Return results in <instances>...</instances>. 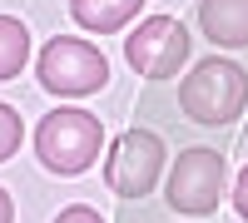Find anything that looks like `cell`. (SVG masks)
I'll list each match as a JSON object with an SVG mask.
<instances>
[{
	"mask_svg": "<svg viewBox=\"0 0 248 223\" xmlns=\"http://www.w3.org/2000/svg\"><path fill=\"white\" fill-rule=\"evenodd\" d=\"M124 59H129L134 74H144V79H169V74H179L184 59H189V30H184L174 15H149V20H139L129 30Z\"/></svg>",
	"mask_w": 248,
	"mask_h": 223,
	"instance_id": "obj_5",
	"label": "cell"
},
{
	"mask_svg": "<svg viewBox=\"0 0 248 223\" xmlns=\"http://www.w3.org/2000/svg\"><path fill=\"white\" fill-rule=\"evenodd\" d=\"M55 223H105L94 208H85V204H70V208H60L55 213Z\"/></svg>",
	"mask_w": 248,
	"mask_h": 223,
	"instance_id": "obj_11",
	"label": "cell"
},
{
	"mask_svg": "<svg viewBox=\"0 0 248 223\" xmlns=\"http://www.w3.org/2000/svg\"><path fill=\"white\" fill-rule=\"evenodd\" d=\"M20 134H25V124H20V114L10 104H0V159H10L20 149Z\"/></svg>",
	"mask_w": 248,
	"mask_h": 223,
	"instance_id": "obj_10",
	"label": "cell"
},
{
	"mask_svg": "<svg viewBox=\"0 0 248 223\" xmlns=\"http://www.w3.org/2000/svg\"><path fill=\"white\" fill-rule=\"evenodd\" d=\"M223 189H229V164H223V154L209 149V144L184 149V154L174 159V169H169V184H164L169 204H174L179 213H189V218L214 213L218 198H223Z\"/></svg>",
	"mask_w": 248,
	"mask_h": 223,
	"instance_id": "obj_4",
	"label": "cell"
},
{
	"mask_svg": "<svg viewBox=\"0 0 248 223\" xmlns=\"http://www.w3.org/2000/svg\"><path fill=\"white\" fill-rule=\"evenodd\" d=\"M248 104V74L233 59H199L179 85V109L194 124H233Z\"/></svg>",
	"mask_w": 248,
	"mask_h": 223,
	"instance_id": "obj_1",
	"label": "cell"
},
{
	"mask_svg": "<svg viewBox=\"0 0 248 223\" xmlns=\"http://www.w3.org/2000/svg\"><path fill=\"white\" fill-rule=\"evenodd\" d=\"M159 169H164L159 134H149V129H124L114 144H109L105 178H109V189L119 198H144V193L159 184Z\"/></svg>",
	"mask_w": 248,
	"mask_h": 223,
	"instance_id": "obj_6",
	"label": "cell"
},
{
	"mask_svg": "<svg viewBox=\"0 0 248 223\" xmlns=\"http://www.w3.org/2000/svg\"><path fill=\"white\" fill-rule=\"evenodd\" d=\"M199 25L214 45H248V0H199Z\"/></svg>",
	"mask_w": 248,
	"mask_h": 223,
	"instance_id": "obj_7",
	"label": "cell"
},
{
	"mask_svg": "<svg viewBox=\"0 0 248 223\" xmlns=\"http://www.w3.org/2000/svg\"><path fill=\"white\" fill-rule=\"evenodd\" d=\"M139 5L144 0H70V15H75V25H85L94 35H114L139 15Z\"/></svg>",
	"mask_w": 248,
	"mask_h": 223,
	"instance_id": "obj_8",
	"label": "cell"
},
{
	"mask_svg": "<svg viewBox=\"0 0 248 223\" xmlns=\"http://www.w3.org/2000/svg\"><path fill=\"white\" fill-rule=\"evenodd\" d=\"M40 85H45L50 94L60 99H85L94 89H105V79H109V59L99 55L90 40H79V35H55L45 50H40Z\"/></svg>",
	"mask_w": 248,
	"mask_h": 223,
	"instance_id": "obj_3",
	"label": "cell"
},
{
	"mask_svg": "<svg viewBox=\"0 0 248 223\" xmlns=\"http://www.w3.org/2000/svg\"><path fill=\"white\" fill-rule=\"evenodd\" d=\"M233 208H238V213L248 218V169H243V174L233 178Z\"/></svg>",
	"mask_w": 248,
	"mask_h": 223,
	"instance_id": "obj_12",
	"label": "cell"
},
{
	"mask_svg": "<svg viewBox=\"0 0 248 223\" xmlns=\"http://www.w3.org/2000/svg\"><path fill=\"white\" fill-rule=\"evenodd\" d=\"M10 218H15V208H10V193L0 189V223H10Z\"/></svg>",
	"mask_w": 248,
	"mask_h": 223,
	"instance_id": "obj_13",
	"label": "cell"
},
{
	"mask_svg": "<svg viewBox=\"0 0 248 223\" xmlns=\"http://www.w3.org/2000/svg\"><path fill=\"white\" fill-rule=\"evenodd\" d=\"M99 144H105V134H99V119L90 109H50L40 119L35 129V154L40 164L50 174H85L94 159H99Z\"/></svg>",
	"mask_w": 248,
	"mask_h": 223,
	"instance_id": "obj_2",
	"label": "cell"
},
{
	"mask_svg": "<svg viewBox=\"0 0 248 223\" xmlns=\"http://www.w3.org/2000/svg\"><path fill=\"white\" fill-rule=\"evenodd\" d=\"M30 59V30L15 15H0V79H15Z\"/></svg>",
	"mask_w": 248,
	"mask_h": 223,
	"instance_id": "obj_9",
	"label": "cell"
}]
</instances>
